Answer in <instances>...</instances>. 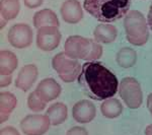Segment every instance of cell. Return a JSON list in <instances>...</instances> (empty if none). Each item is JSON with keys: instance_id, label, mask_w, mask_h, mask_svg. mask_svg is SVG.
Here are the masks:
<instances>
[{"instance_id": "1", "label": "cell", "mask_w": 152, "mask_h": 135, "mask_svg": "<svg viewBox=\"0 0 152 135\" xmlns=\"http://www.w3.org/2000/svg\"><path fill=\"white\" fill-rule=\"evenodd\" d=\"M78 82L88 97L96 101L113 98L120 84L116 75L99 61H88L82 65Z\"/></svg>"}, {"instance_id": "2", "label": "cell", "mask_w": 152, "mask_h": 135, "mask_svg": "<svg viewBox=\"0 0 152 135\" xmlns=\"http://www.w3.org/2000/svg\"><path fill=\"white\" fill-rule=\"evenodd\" d=\"M132 0H84L83 7L90 15L104 23L121 19L128 13Z\"/></svg>"}, {"instance_id": "3", "label": "cell", "mask_w": 152, "mask_h": 135, "mask_svg": "<svg viewBox=\"0 0 152 135\" xmlns=\"http://www.w3.org/2000/svg\"><path fill=\"white\" fill-rule=\"evenodd\" d=\"M126 38L134 46H144L148 41V23L144 15L138 10L129 11L124 19Z\"/></svg>"}, {"instance_id": "4", "label": "cell", "mask_w": 152, "mask_h": 135, "mask_svg": "<svg viewBox=\"0 0 152 135\" xmlns=\"http://www.w3.org/2000/svg\"><path fill=\"white\" fill-rule=\"evenodd\" d=\"M54 70L64 82H73L77 79L81 72L82 66L77 60L68 57L65 52L59 53L52 60Z\"/></svg>"}, {"instance_id": "5", "label": "cell", "mask_w": 152, "mask_h": 135, "mask_svg": "<svg viewBox=\"0 0 152 135\" xmlns=\"http://www.w3.org/2000/svg\"><path fill=\"white\" fill-rule=\"evenodd\" d=\"M119 94L129 109L136 110L142 105L143 94L140 83L134 77H125L119 84Z\"/></svg>"}, {"instance_id": "6", "label": "cell", "mask_w": 152, "mask_h": 135, "mask_svg": "<svg viewBox=\"0 0 152 135\" xmlns=\"http://www.w3.org/2000/svg\"><path fill=\"white\" fill-rule=\"evenodd\" d=\"M51 126L47 115H28L20 121V129L24 135H44Z\"/></svg>"}, {"instance_id": "7", "label": "cell", "mask_w": 152, "mask_h": 135, "mask_svg": "<svg viewBox=\"0 0 152 135\" xmlns=\"http://www.w3.org/2000/svg\"><path fill=\"white\" fill-rule=\"evenodd\" d=\"M91 39L83 38L81 36H71L66 40L64 52L68 57L78 60H85L90 49Z\"/></svg>"}, {"instance_id": "8", "label": "cell", "mask_w": 152, "mask_h": 135, "mask_svg": "<svg viewBox=\"0 0 152 135\" xmlns=\"http://www.w3.org/2000/svg\"><path fill=\"white\" fill-rule=\"evenodd\" d=\"M61 41V33L57 26H43L37 33V46L45 52L55 50Z\"/></svg>"}, {"instance_id": "9", "label": "cell", "mask_w": 152, "mask_h": 135, "mask_svg": "<svg viewBox=\"0 0 152 135\" xmlns=\"http://www.w3.org/2000/svg\"><path fill=\"white\" fill-rule=\"evenodd\" d=\"M9 44L14 48L23 49L31 46L33 42V29L26 23H16L8 32Z\"/></svg>"}, {"instance_id": "10", "label": "cell", "mask_w": 152, "mask_h": 135, "mask_svg": "<svg viewBox=\"0 0 152 135\" xmlns=\"http://www.w3.org/2000/svg\"><path fill=\"white\" fill-rule=\"evenodd\" d=\"M96 116L95 106L90 101L81 100L72 108V117L76 122L86 124L91 122Z\"/></svg>"}, {"instance_id": "11", "label": "cell", "mask_w": 152, "mask_h": 135, "mask_svg": "<svg viewBox=\"0 0 152 135\" xmlns=\"http://www.w3.org/2000/svg\"><path fill=\"white\" fill-rule=\"evenodd\" d=\"M36 92L45 103L56 100L61 94V87L54 78H45L37 85Z\"/></svg>"}, {"instance_id": "12", "label": "cell", "mask_w": 152, "mask_h": 135, "mask_svg": "<svg viewBox=\"0 0 152 135\" xmlns=\"http://www.w3.org/2000/svg\"><path fill=\"white\" fill-rule=\"evenodd\" d=\"M38 75L39 70L36 65H24L18 74V77L15 79V87L23 92H28L35 83Z\"/></svg>"}, {"instance_id": "13", "label": "cell", "mask_w": 152, "mask_h": 135, "mask_svg": "<svg viewBox=\"0 0 152 135\" xmlns=\"http://www.w3.org/2000/svg\"><path fill=\"white\" fill-rule=\"evenodd\" d=\"M61 16L68 23H77L83 18L81 4L78 0H66L61 6Z\"/></svg>"}, {"instance_id": "14", "label": "cell", "mask_w": 152, "mask_h": 135, "mask_svg": "<svg viewBox=\"0 0 152 135\" xmlns=\"http://www.w3.org/2000/svg\"><path fill=\"white\" fill-rule=\"evenodd\" d=\"M18 100L10 92H2L0 94V122L3 123L8 120L9 116L16 107Z\"/></svg>"}, {"instance_id": "15", "label": "cell", "mask_w": 152, "mask_h": 135, "mask_svg": "<svg viewBox=\"0 0 152 135\" xmlns=\"http://www.w3.org/2000/svg\"><path fill=\"white\" fill-rule=\"evenodd\" d=\"M34 26L37 29L43 28V26H60L57 14L51 9H42L36 12L33 18Z\"/></svg>"}, {"instance_id": "16", "label": "cell", "mask_w": 152, "mask_h": 135, "mask_svg": "<svg viewBox=\"0 0 152 135\" xmlns=\"http://www.w3.org/2000/svg\"><path fill=\"white\" fill-rule=\"evenodd\" d=\"M94 35L95 41L100 44H111L117 38L118 31L111 23H100L95 28Z\"/></svg>"}, {"instance_id": "17", "label": "cell", "mask_w": 152, "mask_h": 135, "mask_svg": "<svg viewBox=\"0 0 152 135\" xmlns=\"http://www.w3.org/2000/svg\"><path fill=\"white\" fill-rule=\"evenodd\" d=\"M18 60L14 53L8 50H2L0 52V74L11 75V73L18 68Z\"/></svg>"}, {"instance_id": "18", "label": "cell", "mask_w": 152, "mask_h": 135, "mask_svg": "<svg viewBox=\"0 0 152 135\" xmlns=\"http://www.w3.org/2000/svg\"><path fill=\"white\" fill-rule=\"evenodd\" d=\"M46 115L49 117L51 121V125L58 126L62 124L67 119L68 109L67 106L63 103H55L48 108Z\"/></svg>"}, {"instance_id": "19", "label": "cell", "mask_w": 152, "mask_h": 135, "mask_svg": "<svg viewBox=\"0 0 152 135\" xmlns=\"http://www.w3.org/2000/svg\"><path fill=\"white\" fill-rule=\"evenodd\" d=\"M100 112L104 117L107 119H115L118 118L123 112V106L119 100L115 98L104 100L100 105Z\"/></svg>"}, {"instance_id": "20", "label": "cell", "mask_w": 152, "mask_h": 135, "mask_svg": "<svg viewBox=\"0 0 152 135\" xmlns=\"http://www.w3.org/2000/svg\"><path fill=\"white\" fill-rule=\"evenodd\" d=\"M117 63L122 68H131L137 62V53L132 48H122L117 53Z\"/></svg>"}, {"instance_id": "21", "label": "cell", "mask_w": 152, "mask_h": 135, "mask_svg": "<svg viewBox=\"0 0 152 135\" xmlns=\"http://www.w3.org/2000/svg\"><path fill=\"white\" fill-rule=\"evenodd\" d=\"M20 4L19 0H1L0 2V13L6 21H11L18 16Z\"/></svg>"}, {"instance_id": "22", "label": "cell", "mask_w": 152, "mask_h": 135, "mask_svg": "<svg viewBox=\"0 0 152 135\" xmlns=\"http://www.w3.org/2000/svg\"><path fill=\"white\" fill-rule=\"evenodd\" d=\"M46 104L43 100L41 99L40 97L37 94V92H31L28 97V107L31 111L34 112H42L43 110H45L46 108Z\"/></svg>"}, {"instance_id": "23", "label": "cell", "mask_w": 152, "mask_h": 135, "mask_svg": "<svg viewBox=\"0 0 152 135\" xmlns=\"http://www.w3.org/2000/svg\"><path fill=\"white\" fill-rule=\"evenodd\" d=\"M102 45L96 41L91 40V44H90V49L88 52L85 61H96L102 57Z\"/></svg>"}, {"instance_id": "24", "label": "cell", "mask_w": 152, "mask_h": 135, "mask_svg": "<svg viewBox=\"0 0 152 135\" xmlns=\"http://www.w3.org/2000/svg\"><path fill=\"white\" fill-rule=\"evenodd\" d=\"M66 135H88V132L84 127L75 126L68 130Z\"/></svg>"}, {"instance_id": "25", "label": "cell", "mask_w": 152, "mask_h": 135, "mask_svg": "<svg viewBox=\"0 0 152 135\" xmlns=\"http://www.w3.org/2000/svg\"><path fill=\"white\" fill-rule=\"evenodd\" d=\"M0 135H20L18 129H15L12 126H6L1 129L0 131Z\"/></svg>"}, {"instance_id": "26", "label": "cell", "mask_w": 152, "mask_h": 135, "mask_svg": "<svg viewBox=\"0 0 152 135\" xmlns=\"http://www.w3.org/2000/svg\"><path fill=\"white\" fill-rule=\"evenodd\" d=\"M43 1L44 0H23V3L26 7H28V8H31V9H34V8H37V7L41 6Z\"/></svg>"}, {"instance_id": "27", "label": "cell", "mask_w": 152, "mask_h": 135, "mask_svg": "<svg viewBox=\"0 0 152 135\" xmlns=\"http://www.w3.org/2000/svg\"><path fill=\"white\" fill-rule=\"evenodd\" d=\"M11 81H12L11 75H1V78H0V84H1V87H8V85L11 83Z\"/></svg>"}, {"instance_id": "28", "label": "cell", "mask_w": 152, "mask_h": 135, "mask_svg": "<svg viewBox=\"0 0 152 135\" xmlns=\"http://www.w3.org/2000/svg\"><path fill=\"white\" fill-rule=\"evenodd\" d=\"M147 23H148L149 28H150L152 31V4L150 5V8H149L148 18H147Z\"/></svg>"}, {"instance_id": "29", "label": "cell", "mask_w": 152, "mask_h": 135, "mask_svg": "<svg viewBox=\"0 0 152 135\" xmlns=\"http://www.w3.org/2000/svg\"><path fill=\"white\" fill-rule=\"evenodd\" d=\"M147 108H148L149 112L152 115V94H150L147 98Z\"/></svg>"}, {"instance_id": "30", "label": "cell", "mask_w": 152, "mask_h": 135, "mask_svg": "<svg viewBox=\"0 0 152 135\" xmlns=\"http://www.w3.org/2000/svg\"><path fill=\"white\" fill-rule=\"evenodd\" d=\"M145 135H152V124L148 125L145 129Z\"/></svg>"}, {"instance_id": "31", "label": "cell", "mask_w": 152, "mask_h": 135, "mask_svg": "<svg viewBox=\"0 0 152 135\" xmlns=\"http://www.w3.org/2000/svg\"><path fill=\"white\" fill-rule=\"evenodd\" d=\"M0 21H1V26H1V29H3L4 26H6V23H7V21H6L5 18L1 16V18H0Z\"/></svg>"}]
</instances>
